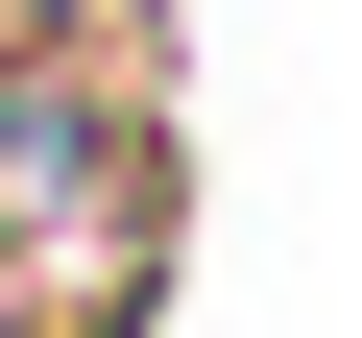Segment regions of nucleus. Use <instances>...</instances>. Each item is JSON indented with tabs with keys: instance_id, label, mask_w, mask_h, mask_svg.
I'll list each match as a JSON object with an SVG mask.
<instances>
[{
	"instance_id": "obj_1",
	"label": "nucleus",
	"mask_w": 362,
	"mask_h": 338,
	"mask_svg": "<svg viewBox=\"0 0 362 338\" xmlns=\"http://www.w3.org/2000/svg\"><path fill=\"white\" fill-rule=\"evenodd\" d=\"M0 242H25V218H0Z\"/></svg>"
}]
</instances>
